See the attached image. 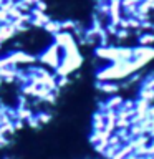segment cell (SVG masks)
Here are the masks:
<instances>
[{
	"instance_id": "1",
	"label": "cell",
	"mask_w": 154,
	"mask_h": 159,
	"mask_svg": "<svg viewBox=\"0 0 154 159\" xmlns=\"http://www.w3.org/2000/svg\"><path fill=\"white\" fill-rule=\"evenodd\" d=\"M96 88L106 94H116L119 91V84L116 81H98Z\"/></svg>"
}]
</instances>
